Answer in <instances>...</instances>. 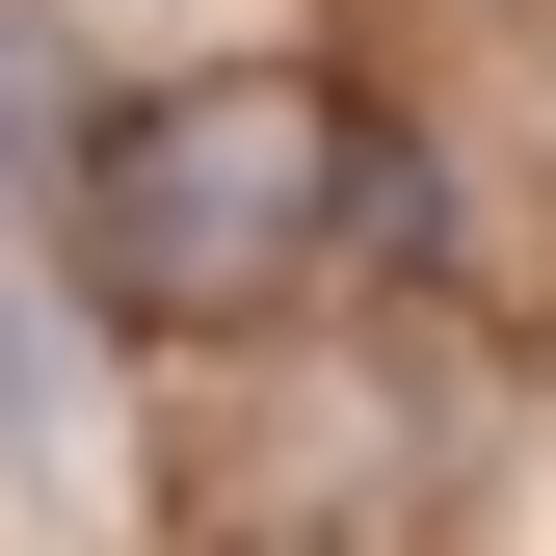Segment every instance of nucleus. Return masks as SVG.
I'll list each match as a JSON object with an SVG mask.
<instances>
[{"label":"nucleus","mask_w":556,"mask_h":556,"mask_svg":"<svg viewBox=\"0 0 556 556\" xmlns=\"http://www.w3.org/2000/svg\"><path fill=\"white\" fill-rule=\"evenodd\" d=\"M53 160H80V265H106V318H132V344H213V318H265V292L344 239L371 106H344V80H186V106L53 132Z\"/></svg>","instance_id":"obj_1"}]
</instances>
